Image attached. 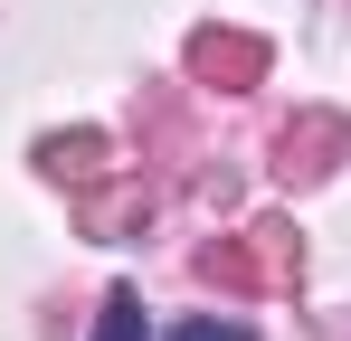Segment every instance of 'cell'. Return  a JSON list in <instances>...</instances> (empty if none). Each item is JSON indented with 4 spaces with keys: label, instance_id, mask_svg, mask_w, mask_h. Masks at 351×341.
<instances>
[{
    "label": "cell",
    "instance_id": "cell-1",
    "mask_svg": "<svg viewBox=\"0 0 351 341\" xmlns=\"http://www.w3.org/2000/svg\"><path fill=\"white\" fill-rule=\"evenodd\" d=\"M190 76H199V86H219V95H237V86H256V76H266V38L199 29V38H190Z\"/></svg>",
    "mask_w": 351,
    "mask_h": 341
},
{
    "label": "cell",
    "instance_id": "cell-2",
    "mask_svg": "<svg viewBox=\"0 0 351 341\" xmlns=\"http://www.w3.org/2000/svg\"><path fill=\"white\" fill-rule=\"evenodd\" d=\"M351 133L342 123H332V114H313V123H294L285 142H276V170H285V180H323V170H332V152H342Z\"/></svg>",
    "mask_w": 351,
    "mask_h": 341
},
{
    "label": "cell",
    "instance_id": "cell-3",
    "mask_svg": "<svg viewBox=\"0 0 351 341\" xmlns=\"http://www.w3.org/2000/svg\"><path fill=\"white\" fill-rule=\"evenodd\" d=\"M199 275L228 284V294H256L266 284V256H256V237H219V247H199Z\"/></svg>",
    "mask_w": 351,
    "mask_h": 341
},
{
    "label": "cell",
    "instance_id": "cell-4",
    "mask_svg": "<svg viewBox=\"0 0 351 341\" xmlns=\"http://www.w3.org/2000/svg\"><path fill=\"white\" fill-rule=\"evenodd\" d=\"M38 162L86 190V180H105V133H58V142H38Z\"/></svg>",
    "mask_w": 351,
    "mask_h": 341
},
{
    "label": "cell",
    "instance_id": "cell-5",
    "mask_svg": "<svg viewBox=\"0 0 351 341\" xmlns=\"http://www.w3.org/2000/svg\"><path fill=\"white\" fill-rule=\"evenodd\" d=\"M95 341H143V294H133V284H114V294H105V313H95Z\"/></svg>",
    "mask_w": 351,
    "mask_h": 341
},
{
    "label": "cell",
    "instance_id": "cell-6",
    "mask_svg": "<svg viewBox=\"0 0 351 341\" xmlns=\"http://www.w3.org/2000/svg\"><path fill=\"white\" fill-rule=\"evenodd\" d=\"M171 341H247V323H237V313H190Z\"/></svg>",
    "mask_w": 351,
    "mask_h": 341
}]
</instances>
